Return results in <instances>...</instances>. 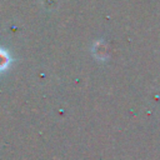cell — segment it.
I'll return each instance as SVG.
<instances>
[{
  "label": "cell",
  "mask_w": 160,
  "mask_h": 160,
  "mask_svg": "<svg viewBox=\"0 0 160 160\" xmlns=\"http://www.w3.org/2000/svg\"><path fill=\"white\" fill-rule=\"evenodd\" d=\"M8 64H9V55H8V52H5L4 50L0 49V71L6 69Z\"/></svg>",
  "instance_id": "obj_1"
}]
</instances>
